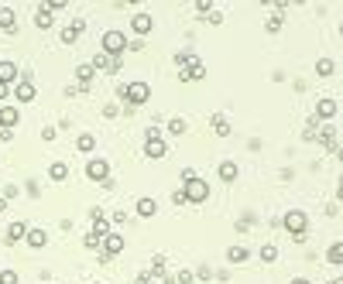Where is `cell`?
<instances>
[{
    "instance_id": "obj_1",
    "label": "cell",
    "mask_w": 343,
    "mask_h": 284,
    "mask_svg": "<svg viewBox=\"0 0 343 284\" xmlns=\"http://www.w3.org/2000/svg\"><path fill=\"white\" fill-rule=\"evenodd\" d=\"M117 96L127 99V113H131L134 106H144V103L151 99V86L141 82V79H134V82H120V86H117Z\"/></svg>"
},
{
    "instance_id": "obj_2",
    "label": "cell",
    "mask_w": 343,
    "mask_h": 284,
    "mask_svg": "<svg viewBox=\"0 0 343 284\" xmlns=\"http://www.w3.org/2000/svg\"><path fill=\"white\" fill-rule=\"evenodd\" d=\"M282 226L295 236V243H305V229H309V216H305L302 209H292L285 212V219H282Z\"/></svg>"
},
{
    "instance_id": "obj_3",
    "label": "cell",
    "mask_w": 343,
    "mask_h": 284,
    "mask_svg": "<svg viewBox=\"0 0 343 284\" xmlns=\"http://www.w3.org/2000/svg\"><path fill=\"white\" fill-rule=\"evenodd\" d=\"M100 48H103L110 58H120L124 52H127V35H124V31H107L103 41H100Z\"/></svg>"
},
{
    "instance_id": "obj_4",
    "label": "cell",
    "mask_w": 343,
    "mask_h": 284,
    "mask_svg": "<svg viewBox=\"0 0 343 284\" xmlns=\"http://www.w3.org/2000/svg\"><path fill=\"white\" fill-rule=\"evenodd\" d=\"M186 202H206L210 199V185L203 182V178H192V182H186Z\"/></svg>"
},
{
    "instance_id": "obj_5",
    "label": "cell",
    "mask_w": 343,
    "mask_h": 284,
    "mask_svg": "<svg viewBox=\"0 0 343 284\" xmlns=\"http://www.w3.org/2000/svg\"><path fill=\"white\" fill-rule=\"evenodd\" d=\"M144 154H148L151 161L165 158V140H161V133H158V130H148V133H144Z\"/></svg>"
},
{
    "instance_id": "obj_6",
    "label": "cell",
    "mask_w": 343,
    "mask_h": 284,
    "mask_svg": "<svg viewBox=\"0 0 343 284\" xmlns=\"http://www.w3.org/2000/svg\"><path fill=\"white\" fill-rule=\"evenodd\" d=\"M86 178H93V182H107V178H110V161L93 158V161L86 165Z\"/></svg>"
},
{
    "instance_id": "obj_7",
    "label": "cell",
    "mask_w": 343,
    "mask_h": 284,
    "mask_svg": "<svg viewBox=\"0 0 343 284\" xmlns=\"http://www.w3.org/2000/svg\"><path fill=\"white\" fill-rule=\"evenodd\" d=\"M179 79H182V82H199V79H206V65L199 62V55H196L189 65H186V69L179 72Z\"/></svg>"
},
{
    "instance_id": "obj_8",
    "label": "cell",
    "mask_w": 343,
    "mask_h": 284,
    "mask_svg": "<svg viewBox=\"0 0 343 284\" xmlns=\"http://www.w3.org/2000/svg\"><path fill=\"white\" fill-rule=\"evenodd\" d=\"M11 89H14V99H18L21 106L35 99V82H31V79H18V82H14Z\"/></svg>"
},
{
    "instance_id": "obj_9",
    "label": "cell",
    "mask_w": 343,
    "mask_h": 284,
    "mask_svg": "<svg viewBox=\"0 0 343 284\" xmlns=\"http://www.w3.org/2000/svg\"><path fill=\"white\" fill-rule=\"evenodd\" d=\"M90 65H93V72H96V69H103V72H117V69H120V58H110L107 52H96Z\"/></svg>"
},
{
    "instance_id": "obj_10",
    "label": "cell",
    "mask_w": 343,
    "mask_h": 284,
    "mask_svg": "<svg viewBox=\"0 0 343 284\" xmlns=\"http://www.w3.org/2000/svg\"><path fill=\"white\" fill-rule=\"evenodd\" d=\"M21 120V106H0V130H14Z\"/></svg>"
},
{
    "instance_id": "obj_11",
    "label": "cell",
    "mask_w": 343,
    "mask_h": 284,
    "mask_svg": "<svg viewBox=\"0 0 343 284\" xmlns=\"http://www.w3.org/2000/svg\"><path fill=\"white\" fill-rule=\"evenodd\" d=\"M24 236H28V223H24V219H14V223L7 226V236H4V240L14 246V243H21Z\"/></svg>"
},
{
    "instance_id": "obj_12",
    "label": "cell",
    "mask_w": 343,
    "mask_h": 284,
    "mask_svg": "<svg viewBox=\"0 0 343 284\" xmlns=\"http://www.w3.org/2000/svg\"><path fill=\"white\" fill-rule=\"evenodd\" d=\"M316 140L323 144V151H333V154H336V148H340V140H336V127H329V123L323 127V133H319Z\"/></svg>"
},
{
    "instance_id": "obj_13",
    "label": "cell",
    "mask_w": 343,
    "mask_h": 284,
    "mask_svg": "<svg viewBox=\"0 0 343 284\" xmlns=\"http://www.w3.org/2000/svg\"><path fill=\"white\" fill-rule=\"evenodd\" d=\"M100 250H103L107 257H117V253L124 250V236H120V233H110V236L103 240V246H100Z\"/></svg>"
},
{
    "instance_id": "obj_14",
    "label": "cell",
    "mask_w": 343,
    "mask_h": 284,
    "mask_svg": "<svg viewBox=\"0 0 343 284\" xmlns=\"http://www.w3.org/2000/svg\"><path fill=\"white\" fill-rule=\"evenodd\" d=\"M18 79H21V72H18L14 62H0V82H4V86H14Z\"/></svg>"
},
{
    "instance_id": "obj_15",
    "label": "cell",
    "mask_w": 343,
    "mask_h": 284,
    "mask_svg": "<svg viewBox=\"0 0 343 284\" xmlns=\"http://www.w3.org/2000/svg\"><path fill=\"white\" fill-rule=\"evenodd\" d=\"M82 31H86V24L82 21H72L69 28H62V45H72L76 38H82Z\"/></svg>"
},
{
    "instance_id": "obj_16",
    "label": "cell",
    "mask_w": 343,
    "mask_h": 284,
    "mask_svg": "<svg viewBox=\"0 0 343 284\" xmlns=\"http://www.w3.org/2000/svg\"><path fill=\"white\" fill-rule=\"evenodd\" d=\"M336 116V99H319L316 103V120H333Z\"/></svg>"
},
{
    "instance_id": "obj_17",
    "label": "cell",
    "mask_w": 343,
    "mask_h": 284,
    "mask_svg": "<svg viewBox=\"0 0 343 284\" xmlns=\"http://www.w3.org/2000/svg\"><path fill=\"white\" fill-rule=\"evenodd\" d=\"M134 212H137L141 219H151L154 212H158V202H154V199H148V195H144V199H137V206H134Z\"/></svg>"
},
{
    "instance_id": "obj_18",
    "label": "cell",
    "mask_w": 343,
    "mask_h": 284,
    "mask_svg": "<svg viewBox=\"0 0 343 284\" xmlns=\"http://www.w3.org/2000/svg\"><path fill=\"white\" fill-rule=\"evenodd\" d=\"M0 31H7V35H14V31H18V18H14V11H11V7H0Z\"/></svg>"
},
{
    "instance_id": "obj_19",
    "label": "cell",
    "mask_w": 343,
    "mask_h": 284,
    "mask_svg": "<svg viewBox=\"0 0 343 284\" xmlns=\"http://www.w3.org/2000/svg\"><path fill=\"white\" fill-rule=\"evenodd\" d=\"M24 243L31 246V250H41V246L48 243V233H45V229H28V236H24Z\"/></svg>"
},
{
    "instance_id": "obj_20",
    "label": "cell",
    "mask_w": 343,
    "mask_h": 284,
    "mask_svg": "<svg viewBox=\"0 0 343 284\" xmlns=\"http://www.w3.org/2000/svg\"><path fill=\"white\" fill-rule=\"evenodd\" d=\"M247 257H250V250H247L244 243H233V246L227 250V260H230V264H244Z\"/></svg>"
},
{
    "instance_id": "obj_21",
    "label": "cell",
    "mask_w": 343,
    "mask_h": 284,
    "mask_svg": "<svg viewBox=\"0 0 343 284\" xmlns=\"http://www.w3.org/2000/svg\"><path fill=\"white\" fill-rule=\"evenodd\" d=\"M131 28H134V35H148L154 28V21H151V14H137V18L131 21Z\"/></svg>"
},
{
    "instance_id": "obj_22",
    "label": "cell",
    "mask_w": 343,
    "mask_h": 284,
    "mask_svg": "<svg viewBox=\"0 0 343 284\" xmlns=\"http://www.w3.org/2000/svg\"><path fill=\"white\" fill-rule=\"evenodd\" d=\"M48 178H52V182H65V178H69V165H65V161H52V165H48Z\"/></svg>"
},
{
    "instance_id": "obj_23",
    "label": "cell",
    "mask_w": 343,
    "mask_h": 284,
    "mask_svg": "<svg viewBox=\"0 0 343 284\" xmlns=\"http://www.w3.org/2000/svg\"><path fill=\"white\" fill-rule=\"evenodd\" d=\"M93 65H76V79H79V89H90V82H93Z\"/></svg>"
},
{
    "instance_id": "obj_24",
    "label": "cell",
    "mask_w": 343,
    "mask_h": 284,
    "mask_svg": "<svg viewBox=\"0 0 343 284\" xmlns=\"http://www.w3.org/2000/svg\"><path fill=\"white\" fill-rule=\"evenodd\" d=\"M237 175H240V165H237V161H223V165H220V178H223V182H233Z\"/></svg>"
},
{
    "instance_id": "obj_25",
    "label": "cell",
    "mask_w": 343,
    "mask_h": 284,
    "mask_svg": "<svg viewBox=\"0 0 343 284\" xmlns=\"http://www.w3.org/2000/svg\"><path fill=\"white\" fill-rule=\"evenodd\" d=\"M326 264H333V267H343V243H333L329 250H326Z\"/></svg>"
},
{
    "instance_id": "obj_26",
    "label": "cell",
    "mask_w": 343,
    "mask_h": 284,
    "mask_svg": "<svg viewBox=\"0 0 343 284\" xmlns=\"http://www.w3.org/2000/svg\"><path fill=\"white\" fill-rule=\"evenodd\" d=\"M213 130H216V137H230V120L223 113L213 116Z\"/></svg>"
},
{
    "instance_id": "obj_27",
    "label": "cell",
    "mask_w": 343,
    "mask_h": 284,
    "mask_svg": "<svg viewBox=\"0 0 343 284\" xmlns=\"http://www.w3.org/2000/svg\"><path fill=\"white\" fill-rule=\"evenodd\" d=\"M76 148H79V151H82V154H90V151H93V148H96V137H93V133H79Z\"/></svg>"
},
{
    "instance_id": "obj_28",
    "label": "cell",
    "mask_w": 343,
    "mask_h": 284,
    "mask_svg": "<svg viewBox=\"0 0 343 284\" xmlns=\"http://www.w3.org/2000/svg\"><path fill=\"white\" fill-rule=\"evenodd\" d=\"M35 24H38L41 31H48V28H52V14H48L41 4H38V14H35Z\"/></svg>"
},
{
    "instance_id": "obj_29",
    "label": "cell",
    "mask_w": 343,
    "mask_h": 284,
    "mask_svg": "<svg viewBox=\"0 0 343 284\" xmlns=\"http://www.w3.org/2000/svg\"><path fill=\"white\" fill-rule=\"evenodd\" d=\"M168 133L172 137H182V133H186V120H182V116H172L168 120Z\"/></svg>"
},
{
    "instance_id": "obj_30",
    "label": "cell",
    "mask_w": 343,
    "mask_h": 284,
    "mask_svg": "<svg viewBox=\"0 0 343 284\" xmlns=\"http://www.w3.org/2000/svg\"><path fill=\"white\" fill-rule=\"evenodd\" d=\"M261 260H265V264L278 260V246H275V243H265V246H261Z\"/></svg>"
},
{
    "instance_id": "obj_31",
    "label": "cell",
    "mask_w": 343,
    "mask_h": 284,
    "mask_svg": "<svg viewBox=\"0 0 343 284\" xmlns=\"http://www.w3.org/2000/svg\"><path fill=\"white\" fill-rule=\"evenodd\" d=\"M316 76H333V58H319L316 62Z\"/></svg>"
},
{
    "instance_id": "obj_32",
    "label": "cell",
    "mask_w": 343,
    "mask_h": 284,
    "mask_svg": "<svg viewBox=\"0 0 343 284\" xmlns=\"http://www.w3.org/2000/svg\"><path fill=\"white\" fill-rule=\"evenodd\" d=\"M21 277L14 274V270H0V284H18Z\"/></svg>"
},
{
    "instance_id": "obj_33",
    "label": "cell",
    "mask_w": 343,
    "mask_h": 284,
    "mask_svg": "<svg viewBox=\"0 0 343 284\" xmlns=\"http://www.w3.org/2000/svg\"><path fill=\"white\" fill-rule=\"evenodd\" d=\"M100 246H103V240H100V236H93V233H90V236H86V250H96V253H100Z\"/></svg>"
},
{
    "instance_id": "obj_34",
    "label": "cell",
    "mask_w": 343,
    "mask_h": 284,
    "mask_svg": "<svg viewBox=\"0 0 343 284\" xmlns=\"http://www.w3.org/2000/svg\"><path fill=\"white\" fill-rule=\"evenodd\" d=\"M192 281H196L192 270H179V277H175V284H192Z\"/></svg>"
},
{
    "instance_id": "obj_35",
    "label": "cell",
    "mask_w": 343,
    "mask_h": 284,
    "mask_svg": "<svg viewBox=\"0 0 343 284\" xmlns=\"http://www.w3.org/2000/svg\"><path fill=\"white\" fill-rule=\"evenodd\" d=\"M282 24H285V21H282V14H275V18L268 21V31L275 35V31H282Z\"/></svg>"
},
{
    "instance_id": "obj_36",
    "label": "cell",
    "mask_w": 343,
    "mask_h": 284,
    "mask_svg": "<svg viewBox=\"0 0 343 284\" xmlns=\"http://www.w3.org/2000/svg\"><path fill=\"white\" fill-rule=\"evenodd\" d=\"M196 11H199V14H210L213 4H210V0H199V4H196Z\"/></svg>"
},
{
    "instance_id": "obj_37",
    "label": "cell",
    "mask_w": 343,
    "mask_h": 284,
    "mask_svg": "<svg viewBox=\"0 0 343 284\" xmlns=\"http://www.w3.org/2000/svg\"><path fill=\"white\" fill-rule=\"evenodd\" d=\"M127 52H144V41L137 38V41H127Z\"/></svg>"
},
{
    "instance_id": "obj_38",
    "label": "cell",
    "mask_w": 343,
    "mask_h": 284,
    "mask_svg": "<svg viewBox=\"0 0 343 284\" xmlns=\"http://www.w3.org/2000/svg\"><path fill=\"white\" fill-rule=\"evenodd\" d=\"M172 202H175V206H186V192L179 189V192H175V195H172Z\"/></svg>"
},
{
    "instance_id": "obj_39",
    "label": "cell",
    "mask_w": 343,
    "mask_h": 284,
    "mask_svg": "<svg viewBox=\"0 0 343 284\" xmlns=\"http://www.w3.org/2000/svg\"><path fill=\"white\" fill-rule=\"evenodd\" d=\"M196 277H199V281H210L213 270H210V267H199V274H196Z\"/></svg>"
},
{
    "instance_id": "obj_40",
    "label": "cell",
    "mask_w": 343,
    "mask_h": 284,
    "mask_svg": "<svg viewBox=\"0 0 343 284\" xmlns=\"http://www.w3.org/2000/svg\"><path fill=\"white\" fill-rule=\"evenodd\" d=\"M0 195H4V199H14V195H18V189H14V185H4V192H0Z\"/></svg>"
},
{
    "instance_id": "obj_41",
    "label": "cell",
    "mask_w": 343,
    "mask_h": 284,
    "mask_svg": "<svg viewBox=\"0 0 343 284\" xmlns=\"http://www.w3.org/2000/svg\"><path fill=\"white\" fill-rule=\"evenodd\" d=\"M7 93H11V86H4V82H0V99H7Z\"/></svg>"
},
{
    "instance_id": "obj_42",
    "label": "cell",
    "mask_w": 343,
    "mask_h": 284,
    "mask_svg": "<svg viewBox=\"0 0 343 284\" xmlns=\"http://www.w3.org/2000/svg\"><path fill=\"white\" fill-rule=\"evenodd\" d=\"M336 199L343 202V178H340V185H336Z\"/></svg>"
},
{
    "instance_id": "obj_43",
    "label": "cell",
    "mask_w": 343,
    "mask_h": 284,
    "mask_svg": "<svg viewBox=\"0 0 343 284\" xmlns=\"http://www.w3.org/2000/svg\"><path fill=\"white\" fill-rule=\"evenodd\" d=\"M4 209H7V199H4V195H0V212H4Z\"/></svg>"
},
{
    "instance_id": "obj_44",
    "label": "cell",
    "mask_w": 343,
    "mask_h": 284,
    "mask_svg": "<svg viewBox=\"0 0 343 284\" xmlns=\"http://www.w3.org/2000/svg\"><path fill=\"white\" fill-rule=\"evenodd\" d=\"M292 284H309V281H305V277H295V281H292Z\"/></svg>"
},
{
    "instance_id": "obj_45",
    "label": "cell",
    "mask_w": 343,
    "mask_h": 284,
    "mask_svg": "<svg viewBox=\"0 0 343 284\" xmlns=\"http://www.w3.org/2000/svg\"><path fill=\"white\" fill-rule=\"evenodd\" d=\"M161 284H175V281H172V277H165V281H161Z\"/></svg>"
},
{
    "instance_id": "obj_46",
    "label": "cell",
    "mask_w": 343,
    "mask_h": 284,
    "mask_svg": "<svg viewBox=\"0 0 343 284\" xmlns=\"http://www.w3.org/2000/svg\"><path fill=\"white\" fill-rule=\"evenodd\" d=\"M336 154H340V161H343V148H336Z\"/></svg>"
},
{
    "instance_id": "obj_47",
    "label": "cell",
    "mask_w": 343,
    "mask_h": 284,
    "mask_svg": "<svg viewBox=\"0 0 343 284\" xmlns=\"http://www.w3.org/2000/svg\"><path fill=\"white\" fill-rule=\"evenodd\" d=\"M326 284H340V281H326Z\"/></svg>"
},
{
    "instance_id": "obj_48",
    "label": "cell",
    "mask_w": 343,
    "mask_h": 284,
    "mask_svg": "<svg viewBox=\"0 0 343 284\" xmlns=\"http://www.w3.org/2000/svg\"><path fill=\"white\" fill-rule=\"evenodd\" d=\"M340 35H343V24H340Z\"/></svg>"
},
{
    "instance_id": "obj_49",
    "label": "cell",
    "mask_w": 343,
    "mask_h": 284,
    "mask_svg": "<svg viewBox=\"0 0 343 284\" xmlns=\"http://www.w3.org/2000/svg\"><path fill=\"white\" fill-rule=\"evenodd\" d=\"M340 284H343V277H340Z\"/></svg>"
}]
</instances>
